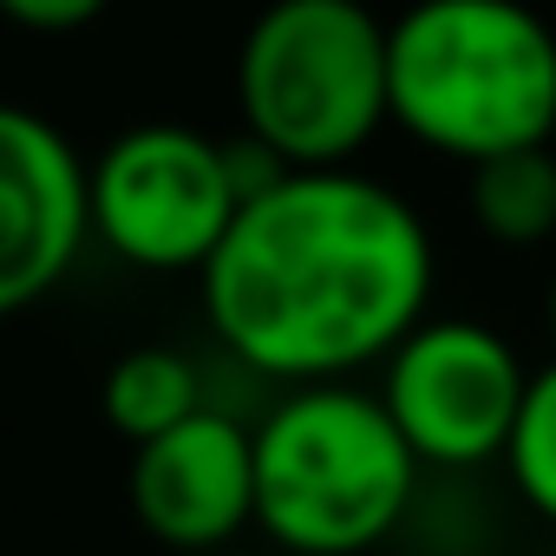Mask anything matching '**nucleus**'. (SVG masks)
<instances>
[{
    "mask_svg": "<svg viewBox=\"0 0 556 556\" xmlns=\"http://www.w3.org/2000/svg\"><path fill=\"white\" fill-rule=\"evenodd\" d=\"M216 341L262 380H354L432 308L426 216L354 164L282 170L197 268Z\"/></svg>",
    "mask_w": 556,
    "mask_h": 556,
    "instance_id": "f257e3e1",
    "label": "nucleus"
},
{
    "mask_svg": "<svg viewBox=\"0 0 556 556\" xmlns=\"http://www.w3.org/2000/svg\"><path fill=\"white\" fill-rule=\"evenodd\" d=\"M255 530L282 556H367L419 497V458L380 393L354 380H302L249 426Z\"/></svg>",
    "mask_w": 556,
    "mask_h": 556,
    "instance_id": "f03ea898",
    "label": "nucleus"
},
{
    "mask_svg": "<svg viewBox=\"0 0 556 556\" xmlns=\"http://www.w3.org/2000/svg\"><path fill=\"white\" fill-rule=\"evenodd\" d=\"M387 125L478 164L556 138V27L523 0H413L387 21Z\"/></svg>",
    "mask_w": 556,
    "mask_h": 556,
    "instance_id": "7ed1b4c3",
    "label": "nucleus"
},
{
    "mask_svg": "<svg viewBox=\"0 0 556 556\" xmlns=\"http://www.w3.org/2000/svg\"><path fill=\"white\" fill-rule=\"evenodd\" d=\"M236 112L289 170L354 164L387 125V21L361 0H268L236 53Z\"/></svg>",
    "mask_w": 556,
    "mask_h": 556,
    "instance_id": "20e7f679",
    "label": "nucleus"
},
{
    "mask_svg": "<svg viewBox=\"0 0 556 556\" xmlns=\"http://www.w3.org/2000/svg\"><path fill=\"white\" fill-rule=\"evenodd\" d=\"M236 203L229 157L197 125H131L86 164V236L151 275H197Z\"/></svg>",
    "mask_w": 556,
    "mask_h": 556,
    "instance_id": "39448f33",
    "label": "nucleus"
},
{
    "mask_svg": "<svg viewBox=\"0 0 556 556\" xmlns=\"http://www.w3.org/2000/svg\"><path fill=\"white\" fill-rule=\"evenodd\" d=\"M530 367L471 315H419L380 361V406L432 471H478L504 458Z\"/></svg>",
    "mask_w": 556,
    "mask_h": 556,
    "instance_id": "423d86ee",
    "label": "nucleus"
},
{
    "mask_svg": "<svg viewBox=\"0 0 556 556\" xmlns=\"http://www.w3.org/2000/svg\"><path fill=\"white\" fill-rule=\"evenodd\" d=\"M86 249V164L66 131L0 99V321L60 289Z\"/></svg>",
    "mask_w": 556,
    "mask_h": 556,
    "instance_id": "0eeeda50",
    "label": "nucleus"
},
{
    "mask_svg": "<svg viewBox=\"0 0 556 556\" xmlns=\"http://www.w3.org/2000/svg\"><path fill=\"white\" fill-rule=\"evenodd\" d=\"M131 510L144 536L177 556L229 549L255 523V471L249 426L229 413H184L177 426L131 445Z\"/></svg>",
    "mask_w": 556,
    "mask_h": 556,
    "instance_id": "6e6552de",
    "label": "nucleus"
},
{
    "mask_svg": "<svg viewBox=\"0 0 556 556\" xmlns=\"http://www.w3.org/2000/svg\"><path fill=\"white\" fill-rule=\"evenodd\" d=\"M471 170V223L497 249H536L556 236V151L549 144H510L491 151Z\"/></svg>",
    "mask_w": 556,
    "mask_h": 556,
    "instance_id": "1a4fd4ad",
    "label": "nucleus"
},
{
    "mask_svg": "<svg viewBox=\"0 0 556 556\" xmlns=\"http://www.w3.org/2000/svg\"><path fill=\"white\" fill-rule=\"evenodd\" d=\"M99 406H105V426L138 445V439L177 426L184 413H197L203 406V380H197V367L177 348H131V354L112 361Z\"/></svg>",
    "mask_w": 556,
    "mask_h": 556,
    "instance_id": "9d476101",
    "label": "nucleus"
},
{
    "mask_svg": "<svg viewBox=\"0 0 556 556\" xmlns=\"http://www.w3.org/2000/svg\"><path fill=\"white\" fill-rule=\"evenodd\" d=\"M497 465L510 471L517 497L543 523H556V361L523 380V400H517V419H510V439H504Z\"/></svg>",
    "mask_w": 556,
    "mask_h": 556,
    "instance_id": "9b49d317",
    "label": "nucleus"
},
{
    "mask_svg": "<svg viewBox=\"0 0 556 556\" xmlns=\"http://www.w3.org/2000/svg\"><path fill=\"white\" fill-rule=\"evenodd\" d=\"M105 8L112 0H0V14H8L14 27H27V34H79Z\"/></svg>",
    "mask_w": 556,
    "mask_h": 556,
    "instance_id": "f8f14e48",
    "label": "nucleus"
},
{
    "mask_svg": "<svg viewBox=\"0 0 556 556\" xmlns=\"http://www.w3.org/2000/svg\"><path fill=\"white\" fill-rule=\"evenodd\" d=\"M203 556H282V549H236L229 543V549H203Z\"/></svg>",
    "mask_w": 556,
    "mask_h": 556,
    "instance_id": "ddd939ff",
    "label": "nucleus"
},
{
    "mask_svg": "<svg viewBox=\"0 0 556 556\" xmlns=\"http://www.w3.org/2000/svg\"><path fill=\"white\" fill-rule=\"evenodd\" d=\"M543 321H549V341H556V282H549V302H543Z\"/></svg>",
    "mask_w": 556,
    "mask_h": 556,
    "instance_id": "4468645a",
    "label": "nucleus"
}]
</instances>
